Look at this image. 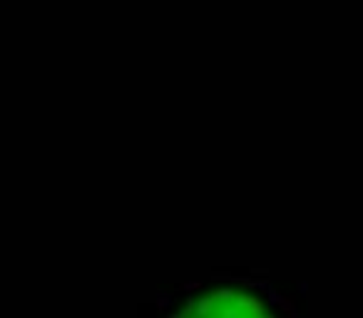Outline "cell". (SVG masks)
<instances>
[{"label":"cell","mask_w":363,"mask_h":318,"mask_svg":"<svg viewBox=\"0 0 363 318\" xmlns=\"http://www.w3.org/2000/svg\"><path fill=\"white\" fill-rule=\"evenodd\" d=\"M174 318H277L259 293L247 288H212L192 298Z\"/></svg>","instance_id":"obj_1"}]
</instances>
